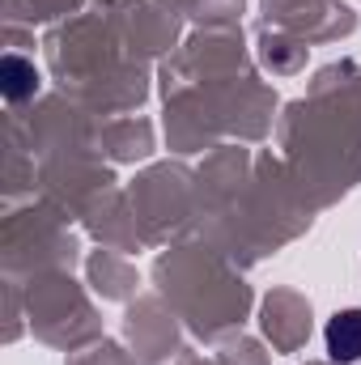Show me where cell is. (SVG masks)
I'll return each instance as SVG.
<instances>
[{
  "label": "cell",
  "instance_id": "7a4b0ae2",
  "mask_svg": "<svg viewBox=\"0 0 361 365\" xmlns=\"http://www.w3.org/2000/svg\"><path fill=\"white\" fill-rule=\"evenodd\" d=\"M0 81H4V98L9 102H17V98H26V93H34V64H26V60H17V56H4V64H0Z\"/></svg>",
  "mask_w": 361,
  "mask_h": 365
},
{
  "label": "cell",
  "instance_id": "6da1fadb",
  "mask_svg": "<svg viewBox=\"0 0 361 365\" xmlns=\"http://www.w3.org/2000/svg\"><path fill=\"white\" fill-rule=\"evenodd\" d=\"M327 353L332 361H357L361 357V310H340L327 323Z\"/></svg>",
  "mask_w": 361,
  "mask_h": 365
}]
</instances>
